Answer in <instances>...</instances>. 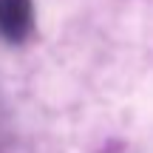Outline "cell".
<instances>
[{
  "mask_svg": "<svg viewBox=\"0 0 153 153\" xmlns=\"http://www.w3.org/2000/svg\"><path fill=\"white\" fill-rule=\"evenodd\" d=\"M31 28V6L28 0H0V34L20 40Z\"/></svg>",
  "mask_w": 153,
  "mask_h": 153,
  "instance_id": "cell-1",
  "label": "cell"
}]
</instances>
